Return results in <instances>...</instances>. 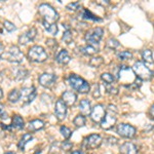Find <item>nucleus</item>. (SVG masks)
<instances>
[{"instance_id": "1", "label": "nucleus", "mask_w": 154, "mask_h": 154, "mask_svg": "<svg viewBox=\"0 0 154 154\" xmlns=\"http://www.w3.org/2000/svg\"><path fill=\"white\" fill-rule=\"evenodd\" d=\"M138 77L134 72L133 68H130L128 66H121L118 72V81L122 85L131 88L138 81Z\"/></svg>"}, {"instance_id": "2", "label": "nucleus", "mask_w": 154, "mask_h": 154, "mask_svg": "<svg viewBox=\"0 0 154 154\" xmlns=\"http://www.w3.org/2000/svg\"><path fill=\"white\" fill-rule=\"evenodd\" d=\"M38 11L40 16L43 18L42 22H45V23L51 25L57 24L59 20V14L51 5H49L48 3H42L38 7Z\"/></svg>"}, {"instance_id": "3", "label": "nucleus", "mask_w": 154, "mask_h": 154, "mask_svg": "<svg viewBox=\"0 0 154 154\" xmlns=\"http://www.w3.org/2000/svg\"><path fill=\"white\" fill-rule=\"evenodd\" d=\"M68 80L72 88L80 94H88L89 89H91V85H89L88 81L83 79L82 77L76 75V74H70Z\"/></svg>"}, {"instance_id": "4", "label": "nucleus", "mask_w": 154, "mask_h": 154, "mask_svg": "<svg viewBox=\"0 0 154 154\" xmlns=\"http://www.w3.org/2000/svg\"><path fill=\"white\" fill-rule=\"evenodd\" d=\"M117 109L115 106L109 105L106 110V115L101 122V128L103 130H111L114 125H115L116 121H117Z\"/></svg>"}, {"instance_id": "5", "label": "nucleus", "mask_w": 154, "mask_h": 154, "mask_svg": "<svg viewBox=\"0 0 154 154\" xmlns=\"http://www.w3.org/2000/svg\"><path fill=\"white\" fill-rule=\"evenodd\" d=\"M28 58L35 63H43L48 59V54L42 46L34 45L28 51Z\"/></svg>"}, {"instance_id": "6", "label": "nucleus", "mask_w": 154, "mask_h": 154, "mask_svg": "<svg viewBox=\"0 0 154 154\" xmlns=\"http://www.w3.org/2000/svg\"><path fill=\"white\" fill-rule=\"evenodd\" d=\"M133 70L136 73L137 77L141 80H150L153 76V72L148 68L144 62L138 61L134 64Z\"/></svg>"}, {"instance_id": "7", "label": "nucleus", "mask_w": 154, "mask_h": 154, "mask_svg": "<svg viewBox=\"0 0 154 154\" xmlns=\"http://www.w3.org/2000/svg\"><path fill=\"white\" fill-rule=\"evenodd\" d=\"M104 34V30L100 28V27H97V28H94L89 31L86 32L85 34V41L88 42V45H93V46H98L99 43H100L102 37H103Z\"/></svg>"}, {"instance_id": "8", "label": "nucleus", "mask_w": 154, "mask_h": 154, "mask_svg": "<svg viewBox=\"0 0 154 154\" xmlns=\"http://www.w3.org/2000/svg\"><path fill=\"white\" fill-rule=\"evenodd\" d=\"M3 58L7 60L8 62H11V63H22L24 60V54L21 51L17 45H11V48H8V51L6 53H4Z\"/></svg>"}, {"instance_id": "9", "label": "nucleus", "mask_w": 154, "mask_h": 154, "mask_svg": "<svg viewBox=\"0 0 154 154\" xmlns=\"http://www.w3.org/2000/svg\"><path fill=\"white\" fill-rule=\"evenodd\" d=\"M102 142H103V139L100 135L91 134L83 140V147L85 149H89V150H94V149L100 147Z\"/></svg>"}, {"instance_id": "10", "label": "nucleus", "mask_w": 154, "mask_h": 154, "mask_svg": "<svg viewBox=\"0 0 154 154\" xmlns=\"http://www.w3.org/2000/svg\"><path fill=\"white\" fill-rule=\"evenodd\" d=\"M117 134L122 138L131 139L136 136L137 130L135 126L128 125V123H120L117 125Z\"/></svg>"}, {"instance_id": "11", "label": "nucleus", "mask_w": 154, "mask_h": 154, "mask_svg": "<svg viewBox=\"0 0 154 154\" xmlns=\"http://www.w3.org/2000/svg\"><path fill=\"white\" fill-rule=\"evenodd\" d=\"M106 115V109L104 108L103 105L98 104L91 109V117L93 119L94 122L96 123H101L102 120L104 119Z\"/></svg>"}, {"instance_id": "12", "label": "nucleus", "mask_w": 154, "mask_h": 154, "mask_svg": "<svg viewBox=\"0 0 154 154\" xmlns=\"http://www.w3.org/2000/svg\"><path fill=\"white\" fill-rule=\"evenodd\" d=\"M56 80H57V76L51 73H43L38 77V81L40 83V85L46 88H51L56 83Z\"/></svg>"}, {"instance_id": "13", "label": "nucleus", "mask_w": 154, "mask_h": 154, "mask_svg": "<svg viewBox=\"0 0 154 154\" xmlns=\"http://www.w3.org/2000/svg\"><path fill=\"white\" fill-rule=\"evenodd\" d=\"M20 93H21V99L23 100L24 104L31 103L36 98V89L34 86L22 88V91Z\"/></svg>"}, {"instance_id": "14", "label": "nucleus", "mask_w": 154, "mask_h": 154, "mask_svg": "<svg viewBox=\"0 0 154 154\" xmlns=\"http://www.w3.org/2000/svg\"><path fill=\"white\" fill-rule=\"evenodd\" d=\"M54 113H56V116L59 120H64V119L66 118L67 105L62 101V99L56 102V105H54Z\"/></svg>"}, {"instance_id": "15", "label": "nucleus", "mask_w": 154, "mask_h": 154, "mask_svg": "<svg viewBox=\"0 0 154 154\" xmlns=\"http://www.w3.org/2000/svg\"><path fill=\"white\" fill-rule=\"evenodd\" d=\"M36 34H37V30L34 27H32V28H30L28 31H26L24 34H22L19 37V42L21 44L29 43V42L34 40V38L36 37Z\"/></svg>"}, {"instance_id": "16", "label": "nucleus", "mask_w": 154, "mask_h": 154, "mask_svg": "<svg viewBox=\"0 0 154 154\" xmlns=\"http://www.w3.org/2000/svg\"><path fill=\"white\" fill-rule=\"evenodd\" d=\"M62 101H63L67 106H73L77 101V95L74 91H67L62 95Z\"/></svg>"}, {"instance_id": "17", "label": "nucleus", "mask_w": 154, "mask_h": 154, "mask_svg": "<svg viewBox=\"0 0 154 154\" xmlns=\"http://www.w3.org/2000/svg\"><path fill=\"white\" fill-rule=\"evenodd\" d=\"M121 154H138V148L134 143L125 142L120 147Z\"/></svg>"}, {"instance_id": "18", "label": "nucleus", "mask_w": 154, "mask_h": 154, "mask_svg": "<svg viewBox=\"0 0 154 154\" xmlns=\"http://www.w3.org/2000/svg\"><path fill=\"white\" fill-rule=\"evenodd\" d=\"M91 109L93 108H91V102H89L88 99H83V100L80 101V103H79V110H80L81 115H83V116L91 115Z\"/></svg>"}, {"instance_id": "19", "label": "nucleus", "mask_w": 154, "mask_h": 154, "mask_svg": "<svg viewBox=\"0 0 154 154\" xmlns=\"http://www.w3.org/2000/svg\"><path fill=\"white\" fill-rule=\"evenodd\" d=\"M70 60H71L70 56H69L68 51H65V49H62L56 57V61L58 62L59 64H61V65H66V64H68L69 62H70Z\"/></svg>"}, {"instance_id": "20", "label": "nucleus", "mask_w": 154, "mask_h": 154, "mask_svg": "<svg viewBox=\"0 0 154 154\" xmlns=\"http://www.w3.org/2000/svg\"><path fill=\"white\" fill-rule=\"evenodd\" d=\"M44 128V122L40 119H34V120L30 121L28 125L29 131H37L39 130H42Z\"/></svg>"}, {"instance_id": "21", "label": "nucleus", "mask_w": 154, "mask_h": 154, "mask_svg": "<svg viewBox=\"0 0 154 154\" xmlns=\"http://www.w3.org/2000/svg\"><path fill=\"white\" fill-rule=\"evenodd\" d=\"M142 59L144 61V64H146V65H153L154 64L152 51L150 49H144L142 51Z\"/></svg>"}, {"instance_id": "22", "label": "nucleus", "mask_w": 154, "mask_h": 154, "mask_svg": "<svg viewBox=\"0 0 154 154\" xmlns=\"http://www.w3.org/2000/svg\"><path fill=\"white\" fill-rule=\"evenodd\" d=\"M81 18L83 20H88V21H94V22H101L102 19H100L99 17L95 16L91 11L88 9H83L82 14H81Z\"/></svg>"}, {"instance_id": "23", "label": "nucleus", "mask_w": 154, "mask_h": 154, "mask_svg": "<svg viewBox=\"0 0 154 154\" xmlns=\"http://www.w3.org/2000/svg\"><path fill=\"white\" fill-rule=\"evenodd\" d=\"M32 139H33V137H32L31 134H25V135H23V137L21 138V140L19 141V144H18V147L20 150L24 151L26 144H28Z\"/></svg>"}, {"instance_id": "24", "label": "nucleus", "mask_w": 154, "mask_h": 154, "mask_svg": "<svg viewBox=\"0 0 154 154\" xmlns=\"http://www.w3.org/2000/svg\"><path fill=\"white\" fill-rule=\"evenodd\" d=\"M11 126L14 128H17V130H22V128L25 126L24 119L22 118L20 115H14V117H12Z\"/></svg>"}, {"instance_id": "25", "label": "nucleus", "mask_w": 154, "mask_h": 154, "mask_svg": "<svg viewBox=\"0 0 154 154\" xmlns=\"http://www.w3.org/2000/svg\"><path fill=\"white\" fill-rule=\"evenodd\" d=\"M80 51L84 54H86V56H93V54H97L99 51L98 48H96V46H93V45H85V46H81L80 48Z\"/></svg>"}, {"instance_id": "26", "label": "nucleus", "mask_w": 154, "mask_h": 154, "mask_svg": "<svg viewBox=\"0 0 154 154\" xmlns=\"http://www.w3.org/2000/svg\"><path fill=\"white\" fill-rule=\"evenodd\" d=\"M21 99V93L18 91V89H12V91L9 93L8 95V101L11 103L14 104V103H18V101Z\"/></svg>"}, {"instance_id": "27", "label": "nucleus", "mask_w": 154, "mask_h": 154, "mask_svg": "<svg viewBox=\"0 0 154 154\" xmlns=\"http://www.w3.org/2000/svg\"><path fill=\"white\" fill-rule=\"evenodd\" d=\"M42 25H43L44 29H45L49 34H51L53 36L57 35V33H58V26H57V24L51 25V24L45 23V22H42Z\"/></svg>"}, {"instance_id": "28", "label": "nucleus", "mask_w": 154, "mask_h": 154, "mask_svg": "<svg viewBox=\"0 0 154 154\" xmlns=\"http://www.w3.org/2000/svg\"><path fill=\"white\" fill-rule=\"evenodd\" d=\"M73 123H74V125L77 126V128H81V126H84V125H85V116L81 115V114L77 115L76 117L74 118Z\"/></svg>"}, {"instance_id": "29", "label": "nucleus", "mask_w": 154, "mask_h": 154, "mask_svg": "<svg viewBox=\"0 0 154 154\" xmlns=\"http://www.w3.org/2000/svg\"><path fill=\"white\" fill-rule=\"evenodd\" d=\"M117 58L120 60V61H128V60L133 59V54L128 51H123L117 54Z\"/></svg>"}, {"instance_id": "30", "label": "nucleus", "mask_w": 154, "mask_h": 154, "mask_svg": "<svg viewBox=\"0 0 154 154\" xmlns=\"http://www.w3.org/2000/svg\"><path fill=\"white\" fill-rule=\"evenodd\" d=\"M104 64V60L102 57H95L89 61V65L91 67H95V68H99L101 65Z\"/></svg>"}, {"instance_id": "31", "label": "nucleus", "mask_w": 154, "mask_h": 154, "mask_svg": "<svg viewBox=\"0 0 154 154\" xmlns=\"http://www.w3.org/2000/svg\"><path fill=\"white\" fill-rule=\"evenodd\" d=\"M101 79L103 81H105L106 84H113L114 80H115L114 76L112 75V74H110V73H103L101 75Z\"/></svg>"}, {"instance_id": "32", "label": "nucleus", "mask_w": 154, "mask_h": 154, "mask_svg": "<svg viewBox=\"0 0 154 154\" xmlns=\"http://www.w3.org/2000/svg\"><path fill=\"white\" fill-rule=\"evenodd\" d=\"M60 133H61V135L64 137L65 139H69L72 135V131L69 128H67L65 125H62L61 128H60Z\"/></svg>"}, {"instance_id": "33", "label": "nucleus", "mask_w": 154, "mask_h": 154, "mask_svg": "<svg viewBox=\"0 0 154 154\" xmlns=\"http://www.w3.org/2000/svg\"><path fill=\"white\" fill-rule=\"evenodd\" d=\"M62 39H63L64 41L66 42V43H70L72 41V39H73V37H72V33H71V30L69 28H66V31L64 32V35L62 37Z\"/></svg>"}, {"instance_id": "34", "label": "nucleus", "mask_w": 154, "mask_h": 154, "mask_svg": "<svg viewBox=\"0 0 154 154\" xmlns=\"http://www.w3.org/2000/svg\"><path fill=\"white\" fill-rule=\"evenodd\" d=\"M117 46H119L118 40H116L115 38L108 39V41H107V48H111V49H114V48H117Z\"/></svg>"}, {"instance_id": "35", "label": "nucleus", "mask_w": 154, "mask_h": 154, "mask_svg": "<svg viewBox=\"0 0 154 154\" xmlns=\"http://www.w3.org/2000/svg\"><path fill=\"white\" fill-rule=\"evenodd\" d=\"M28 73L29 72L26 70V69H21V70L18 71V73L16 74V78L18 79V80H22V79H25L27 76H28Z\"/></svg>"}, {"instance_id": "36", "label": "nucleus", "mask_w": 154, "mask_h": 154, "mask_svg": "<svg viewBox=\"0 0 154 154\" xmlns=\"http://www.w3.org/2000/svg\"><path fill=\"white\" fill-rule=\"evenodd\" d=\"M80 7H81V5L79 2H72V3L68 4V5L66 6V8L70 11H78Z\"/></svg>"}, {"instance_id": "37", "label": "nucleus", "mask_w": 154, "mask_h": 154, "mask_svg": "<svg viewBox=\"0 0 154 154\" xmlns=\"http://www.w3.org/2000/svg\"><path fill=\"white\" fill-rule=\"evenodd\" d=\"M106 89L110 95H117L118 94V88H115L113 84H106Z\"/></svg>"}, {"instance_id": "38", "label": "nucleus", "mask_w": 154, "mask_h": 154, "mask_svg": "<svg viewBox=\"0 0 154 154\" xmlns=\"http://www.w3.org/2000/svg\"><path fill=\"white\" fill-rule=\"evenodd\" d=\"M3 25H4V28L6 29L7 32H12V31L16 30V26H14V25L9 21H4Z\"/></svg>"}, {"instance_id": "39", "label": "nucleus", "mask_w": 154, "mask_h": 154, "mask_svg": "<svg viewBox=\"0 0 154 154\" xmlns=\"http://www.w3.org/2000/svg\"><path fill=\"white\" fill-rule=\"evenodd\" d=\"M73 147V144L71 142H69V141H64V143L62 144V149L65 151H68L70 150V149Z\"/></svg>"}, {"instance_id": "40", "label": "nucleus", "mask_w": 154, "mask_h": 154, "mask_svg": "<svg viewBox=\"0 0 154 154\" xmlns=\"http://www.w3.org/2000/svg\"><path fill=\"white\" fill-rule=\"evenodd\" d=\"M46 45L48 46V48H51V49H54L58 46V44H57V41L56 40H54V39H48L46 40Z\"/></svg>"}, {"instance_id": "41", "label": "nucleus", "mask_w": 154, "mask_h": 154, "mask_svg": "<svg viewBox=\"0 0 154 154\" xmlns=\"http://www.w3.org/2000/svg\"><path fill=\"white\" fill-rule=\"evenodd\" d=\"M0 118L1 119H6L7 118V113L4 109V106L3 104L0 103Z\"/></svg>"}, {"instance_id": "42", "label": "nucleus", "mask_w": 154, "mask_h": 154, "mask_svg": "<svg viewBox=\"0 0 154 154\" xmlns=\"http://www.w3.org/2000/svg\"><path fill=\"white\" fill-rule=\"evenodd\" d=\"M95 93H94V98H99V97L101 96V93H100V86H99V84H97L95 86Z\"/></svg>"}, {"instance_id": "43", "label": "nucleus", "mask_w": 154, "mask_h": 154, "mask_svg": "<svg viewBox=\"0 0 154 154\" xmlns=\"http://www.w3.org/2000/svg\"><path fill=\"white\" fill-rule=\"evenodd\" d=\"M149 115L151 116V118L154 119V104L150 107V109H149Z\"/></svg>"}, {"instance_id": "44", "label": "nucleus", "mask_w": 154, "mask_h": 154, "mask_svg": "<svg viewBox=\"0 0 154 154\" xmlns=\"http://www.w3.org/2000/svg\"><path fill=\"white\" fill-rule=\"evenodd\" d=\"M4 54V46H3V44L0 42V60L2 59V56Z\"/></svg>"}, {"instance_id": "45", "label": "nucleus", "mask_w": 154, "mask_h": 154, "mask_svg": "<svg viewBox=\"0 0 154 154\" xmlns=\"http://www.w3.org/2000/svg\"><path fill=\"white\" fill-rule=\"evenodd\" d=\"M71 154H84L83 152H82V151H73V152H72Z\"/></svg>"}, {"instance_id": "46", "label": "nucleus", "mask_w": 154, "mask_h": 154, "mask_svg": "<svg viewBox=\"0 0 154 154\" xmlns=\"http://www.w3.org/2000/svg\"><path fill=\"white\" fill-rule=\"evenodd\" d=\"M2 96H3V93H2V89L0 88V99L2 98Z\"/></svg>"}, {"instance_id": "47", "label": "nucleus", "mask_w": 154, "mask_h": 154, "mask_svg": "<svg viewBox=\"0 0 154 154\" xmlns=\"http://www.w3.org/2000/svg\"><path fill=\"white\" fill-rule=\"evenodd\" d=\"M4 154H14V152H11V151H7V152H5Z\"/></svg>"}, {"instance_id": "48", "label": "nucleus", "mask_w": 154, "mask_h": 154, "mask_svg": "<svg viewBox=\"0 0 154 154\" xmlns=\"http://www.w3.org/2000/svg\"><path fill=\"white\" fill-rule=\"evenodd\" d=\"M153 76H154V72H153Z\"/></svg>"}]
</instances>
